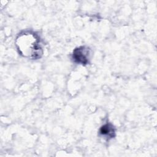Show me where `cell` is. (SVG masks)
I'll return each mask as SVG.
<instances>
[{"mask_svg":"<svg viewBox=\"0 0 157 157\" xmlns=\"http://www.w3.org/2000/svg\"><path fill=\"white\" fill-rule=\"evenodd\" d=\"M15 46L21 55L31 59H39L43 55L40 37L31 31L18 34L15 39Z\"/></svg>","mask_w":157,"mask_h":157,"instance_id":"obj_1","label":"cell"},{"mask_svg":"<svg viewBox=\"0 0 157 157\" xmlns=\"http://www.w3.org/2000/svg\"><path fill=\"white\" fill-rule=\"evenodd\" d=\"M72 59L77 64L86 65L90 60V49L86 46L75 48L72 53Z\"/></svg>","mask_w":157,"mask_h":157,"instance_id":"obj_2","label":"cell"},{"mask_svg":"<svg viewBox=\"0 0 157 157\" xmlns=\"http://www.w3.org/2000/svg\"><path fill=\"white\" fill-rule=\"evenodd\" d=\"M99 133L101 136L108 140L115 137L116 135L114 126L111 123L109 122L101 126L99 130Z\"/></svg>","mask_w":157,"mask_h":157,"instance_id":"obj_3","label":"cell"}]
</instances>
